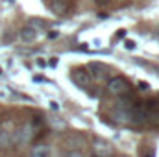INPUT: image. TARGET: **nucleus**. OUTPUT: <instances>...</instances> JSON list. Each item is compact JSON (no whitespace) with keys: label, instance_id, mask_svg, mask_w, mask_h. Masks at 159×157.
<instances>
[{"label":"nucleus","instance_id":"obj_6","mask_svg":"<svg viewBox=\"0 0 159 157\" xmlns=\"http://www.w3.org/2000/svg\"><path fill=\"white\" fill-rule=\"evenodd\" d=\"M72 78H74V81H76L78 85H81V87H87V85H89V74H87L83 69H76V70L72 72Z\"/></svg>","mask_w":159,"mask_h":157},{"label":"nucleus","instance_id":"obj_7","mask_svg":"<svg viewBox=\"0 0 159 157\" xmlns=\"http://www.w3.org/2000/svg\"><path fill=\"white\" fill-rule=\"evenodd\" d=\"M89 72H91V76L102 78V76L107 74V67L102 65V63H91V65H89Z\"/></svg>","mask_w":159,"mask_h":157},{"label":"nucleus","instance_id":"obj_2","mask_svg":"<svg viewBox=\"0 0 159 157\" xmlns=\"http://www.w3.org/2000/svg\"><path fill=\"white\" fill-rule=\"evenodd\" d=\"M107 92L113 94V96H124L126 92H129V83L126 81L124 78H111L107 81Z\"/></svg>","mask_w":159,"mask_h":157},{"label":"nucleus","instance_id":"obj_3","mask_svg":"<svg viewBox=\"0 0 159 157\" xmlns=\"http://www.w3.org/2000/svg\"><path fill=\"white\" fill-rule=\"evenodd\" d=\"M13 126H11V122H4V124H0V148H6V146H9L11 144V141H13Z\"/></svg>","mask_w":159,"mask_h":157},{"label":"nucleus","instance_id":"obj_11","mask_svg":"<svg viewBox=\"0 0 159 157\" xmlns=\"http://www.w3.org/2000/svg\"><path fill=\"white\" fill-rule=\"evenodd\" d=\"M0 76H2V69H0Z\"/></svg>","mask_w":159,"mask_h":157},{"label":"nucleus","instance_id":"obj_12","mask_svg":"<svg viewBox=\"0 0 159 157\" xmlns=\"http://www.w3.org/2000/svg\"><path fill=\"white\" fill-rule=\"evenodd\" d=\"M100 2H106V0H100Z\"/></svg>","mask_w":159,"mask_h":157},{"label":"nucleus","instance_id":"obj_4","mask_svg":"<svg viewBox=\"0 0 159 157\" xmlns=\"http://www.w3.org/2000/svg\"><path fill=\"white\" fill-rule=\"evenodd\" d=\"M113 154V146L106 141H96L94 142V155L96 157H107Z\"/></svg>","mask_w":159,"mask_h":157},{"label":"nucleus","instance_id":"obj_8","mask_svg":"<svg viewBox=\"0 0 159 157\" xmlns=\"http://www.w3.org/2000/svg\"><path fill=\"white\" fill-rule=\"evenodd\" d=\"M30 157H50V152H48L46 146H35L30 152Z\"/></svg>","mask_w":159,"mask_h":157},{"label":"nucleus","instance_id":"obj_10","mask_svg":"<svg viewBox=\"0 0 159 157\" xmlns=\"http://www.w3.org/2000/svg\"><path fill=\"white\" fill-rule=\"evenodd\" d=\"M126 48H128V50H133V48H135V43H133V41H128V43H126Z\"/></svg>","mask_w":159,"mask_h":157},{"label":"nucleus","instance_id":"obj_9","mask_svg":"<svg viewBox=\"0 0 159 157\" xmlns=\"http://www.w3.org/2000/svg\"><path fill=\"white\" fill-rule=\"evenodd\" d=\"M61 157H87V155H85V152H81V150H69L67 154H63Z\"/></svg>","mask_w":159,"mask_h":157},{"label":"nucleus","instance_id":"obj_13","mask_svg":"<svg viewBox=\"0 0 159 157\" xmlns=\"http://www.w3.org/2000/svg\"><path fill=\"white\" fill-rule=\"evenodd\" d=\"M94 157H96V155H94Z\"/></svg>","mask_w":159,"mask_h":157},{"label":"nucleus","instance_id":"obj_5","mask_svg":"<svg viewBox=\"0 0 159 157\" xmlns=\"http://www.w3.org/2000/svg\"><path fill=\"white\" fill-rule=\"evenodd\" d=\"M20 41H24V43H34V41L39 37V32H37V28H32V26H26V28H22L20 30Z\"/></svg>","mask_w":159,"mask_h":157},{"label":"nucleus","instance_id":"obj_1","mask_svg":"<svg viewBox=\"0 0 159 157\" xmlns=\"http://www.w3.org/2000/svg\"><path fill=\"white\" fill-rule=\"evenodd\" d=\"M34 135H35V126L32 124V122H24L19 129H15L13 131V144H26V142H30L32 139H34Z\"/></svg>","mask_w":159,"mask_h":157}]
</instances>
